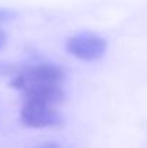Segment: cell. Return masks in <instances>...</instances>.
Listing matches in <instances>:
<instances>
[{
    "label": "cell",
    "instance_id": "cell-2",
    "mask_svg": "<svg viewBox=\"0 0 147 148\" xmlns=\"http://www.w3.org/2000/svg\"><path fill=\"white\" fill-rule=\"evenodd\" d=\"M20 122L29 128H48L62 124V116L53 105L25 101L20 109Z\"/></svg>",
    "mask_w": 147,
    "mask_h": 148
},
{
    "label": "cell",
    "instance_id": "cell-1",
    "mask_svg": "<svg viewBox=\"0 0 147 148\" xmlns=\"http://www.w3.org/2000/svg\"><path fill=\"white\" fill-rule=\"evenodd\" d=\"M65 48L68 53L77 59L94 62L99 60L107 52V40L101 36L91 33H79L66 40Z\"/></svg>",
    "mask_w": 147,
    "mask_h": 148
},
{
    "label": "cell",
    "instance_id": "cell-6",
    "mask_svg": "<svg viewBox=\"0 0 147 148\" xmlns=\"http://www.w3.org/2000/svg\"><path fill=\"white\" fill-rule=\"evenodd\" d=\"M28 148H65V147H62V145L58 144V143H43V144H38V145L28 147Z\"/></svg>",
    "mask_w": 147,
    "mask_h": 148
},
{
    "label": "cell",
    "instance_id": "cell-3",
    "mask_svg": "<svg viewBox=\"0 0 147 148\" xmlns=\"http://www.w3.org/2000/svg\"><path fill=\"white\" fill-rule=\"evenodd\" d=\"M62 79L63 72L61 68L53 65H35L19 75L13 85L17 89H22L28 84H61Z\"/></svg>",
    "mask_w": 147,
    "mask_h": 148
},
{
    "label": "cell",
    "instance_id": "cell-5",
    "mask_svg": "<svg viewBox=\"0 0 147 148\" xmlns=\"http://www.w3.org/2000/svg\"><path fill=\"white\" fill-rule=\"evenodd\" d=\"M17 16V13L14 10H9V9H0V23L13 20Z\"/></svg>",
    "mask_w": 147,
    "mask_h": 148
},
{
    "label": "cell",
    "instance_id": "cell-7",
    "mask_svg": "<svg viewBox=\"0 0 147 148\" xmlns=\"http://www.w3.org/2000/svg\"><path fill=\"white\" fill-rule=\"evenodd\" d=\"M6 40H7V36H6V33L3 32V30H0V49L6 45Z\"/></svg>",
    "mask_w": 147,
    "mask_h": 148
},
{
    "label": "cell",
    "instance_id": "cell-4",
    "mask_svg": "<svg viewBox=\"0 0 147 148\" xmlns=\"http://www.w3.org/2000/svg\"><path fill=\"white\" fill-rule=\"evenodd\" d=\"M25 101L55 105L63 101V91L59 84H28L22 88Z\"/></svg>",
    "mask_w": 147,
    "mask_h": 148
}]
</instances>
